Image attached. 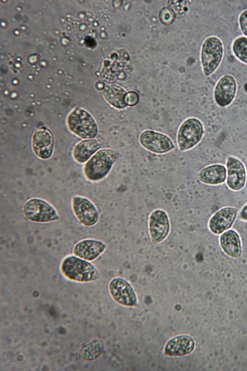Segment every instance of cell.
Returning <instances> with one entry per match:
<instances>
[{
    "instance_id": "cell-20",
    "label": "cell",
    "mask_w": 247,
    "mask_h": 371,
    "mask_svg": "<svg viewBox=\"0 0 247 371\" xmlns=\"http://www.w3.org/2000/svg\"><path fill=\"white\" fill-rule=\"evenodd\" d=\"M104 343L101 339H96L83 345L79 352V358L83 361L96 360L102 353Z\"/></svg>"
},
{
    "instance_id": "cell-15",
    "label": "cell",
    "mask_w": 247,
    "mask_h": 371,
    "mask_svg": "<svg viewBox=\"0 0 247 371\" xmlns=\"http://www.w3.org/2000/svg\"><path fill=\"white\" fill-rule=\"evenodd\" d=\"M107 245L103 241L92 238L82 239L74 246V255L88 261H92L99 257L105 251Z\"/></svg>"
},
{
    "instance_id": "cell-19",
    "label": "cell",
    "mask_w": 247,
    "mask_h": 371,
    "mask_svg": "<svg viewBox=\"0 0 247 371\" xmlns=\"http://www.w3.org/2000/svg\"><path fill=\"white\" fill-rule=\"evenodd\" d=\"M98 141L94 139L84 140L79 143L73 151L74 159L78 162L87 161L99 148Z\"/></svg>"
},
{
    "instance_id": "cell-9",
    "label": "cell",
    "mask_w": 247,
    "mask_h": 371,
    "mask_svg": "<svg viewBox=\"0 0 247 371\" xmlns=\"http://www.w3.org/2000/svg\"><path fill=\"white\" fill-rule=\"evenodd\" d=\"M237 82L230 74H225L217 81L213 92L215 103L220 107L229 105L234 100L237 91Z\"/></svg>"
},
{
    "instance_id": "cell-11",
    "label": "cell",
    "mask_w": 247,
    "mask_h": 371,
    "mask_svg": "<svg viewBox=\"0 0 247 371\" xmlns=\"http://www.w3.org/2000/svg\"><path fill=\"white\" fill-rule=\"evenodd\" d=\"M139 141L146 149L158 154L166 153L174 147L171 139L165 135L152 130H145L139 136Z\"/></svg>"
},
{
    "instance_id": "cell-17",
    "label": "cell",
    "mask_w": 247,
    "mask_h": 371,
    "mask_svg": "<svg viewBox=\"0 0 247 371\" xmlns=\"http://www.w3.org/2000/svg\"><path fill=\"white\" fill-rule=\"evenodd\" d=\"M193 339L187 335H178L170 339L166 343L165 354L170 357L186 356L193 352L195 348Z\"/></svg>"
},
{
    "instance_id": "cell-10",
    "label": "cell",
    "mask_w": 247,
    "mask_h": 371,
    "mask_svg": "<svg viewBox=\"0 0 247 371\" xmlns=\"http://www.w3.org/2000/svg\"><path fill=\"white\" fill-rule=\"evenodd\" d=\"M109 290L113 299L120 304L132 307L136 305L137 298L133 287L124 278L116 277L109 284Z\"/></svg>"
},
{
    "instance_id": "cell-26",
    "label": "cell",
    "mask_w": 247,
    "mask_h": 371,
    "mask_svg": "<svg viewBox=\"0 0 247 371\" xmlns=\"http://www.w3.org/2000/svg\"><path fill=\"white\" fill-rule=\"evenodd\" d=\"M239 216L241 220L247 222V203L241 210Z\"/></svg>"
},
{
    "instance_id": "cell-18",
    "label": "cell",
    "mask_w": 247,
    "mask_h": 371,
    "mask_svg": "<svg viewBox=\"0 0 247 371\" xmlns=\"http://www.w3.org/2000/svg\"><path fill=\"white\" fill-rule=\"evenodd\" d=\"M197 178L201 183L209 185H218L225 182L227 169L222 164H216L206 166L198 174Z\"/></svg>"
},
{
    "instance_id": "cell-7",
    "label": "cell",
    "mask_w": 247,
    "mask_h": 371,
    "mask_svg": "<svg viewBox=\"0 0 247 371\" xmlns=\"http://www.w3.org/2000/svg\"><path fill=\"white\" fill-rule=\"evenodd\" d=\"M204 134L202 122L197 118L186 119L180 126L177 133V143L180 150L190 149L201 140Z\"/></svg>"
},
{
    "instance_id": "cell-3",
    "label": "cell",
    "mask_w": 247,
    "mask_h": 371,
    "mask_svg": "<svg viewBox=\"0 0 247 371\" xmlns=\"http://www.w3.org/2000/svg\"><path fill=\"white\" fill-rule=\"evenodd\" d=\"M224 56V45L216 36H210L203 42L201 50V62L206 76L212 75L220 65Z\"/></svg>"
},
{
    "instance_id": "cell-14",
    "label": "cell",
    "mask_w": 247,
    "mask_h": 371,
    "mask_svg": "<svg viewBox=\"0 0 247 371\" xmlns=\"http://www.w3.org/2000/svg\"><path fill=\"white\" fill-rule=\"evenodd\" d=\"M32 143L34 153L40 158L47 159L52 154L53 138L51 131L46 127H40L34 132Z\"/></svg>"
},
{
    "instance_id": "cell-25",
    "label": "cell",
    "mask_w": 247,
    "mask_h": 371,
    "mask_svg": "<svg viewBox=\"0 0 247 371\" xmlns=\"http://www.w3.org/2000/svg\"><path fill=\"white\" fill-rule=\"evenodd\" d=\"M161 20L165 24H170L174 19V13L168 8H164L160 13Z\"/></svg>"
},
{
    "instance_id": "cell-1",
    "label": "cell",
    "mask_w": 247,
    "mask_h": 371,
    "mask_svg": "<svg viewBox=\"0 0 247 371\" xmlns=\"http://www.w3.org/2000/svg\"><path fill=\"white\" fill-rule=\"evenodd\" d=\"M60 270L67 278L80 282L94 281L99 276L92 264L75 255L66 257L61 262Z\"/></svg>"
},
{
    "instance_id": "cell-4",
    "label": "cell",
    "mask_w": 247,
    "mask_h": 371,
    "mask_svg": "<svg viewBox=\"0 0 247 371\" xmlns=\"http://www.w3.org/2000/svg\"><path fill=\"white\" fill-rule=\"evenodd\" d=\"M22 212L28 220L34 223H49L60 219L55 207L46 201L39 198L28 200L23 205Z\"/></svg>"
},
{
    "instance_id": "cell-22",
    "label": "cell",
    "mask_w": 247,
    "mask_h": 371,
    "mask_svg": "<svg viewBox=\"0 0 247 371\" xmlns=\"http://www.w3.org/2000/svg\"><path fill=\"white\" fill-rule=\"evenodd\" d=\"M231 48L235 57L247 65V38L243 36L236 37L232 43Z\"/></svg>"
},
{
    "instance_id": "cell-5",
    "label": "cell",
    "mask_w": 247,
    "mask_h": 371,
    "mask_svg": "<svg viewBox=\"0 0 247 371\" xmlns=\"http://www.w3.org/2000/svg\"><path fill=\"white\" fill-rule=\"evenodd\" d=\"M67 123L70 130L83 139H92L98 133L97 125L86 111L76 108L69 115Z\"/></svg>"
},
{
    "instance_id": "cell-2",
    "label": "cell",
    "mask_w": 247,
    "mask_h": 371,
    "mask_svg": "<svg viewBox=\"0 0 247 371\" xmlns=\"http://www.w3.org/2000/svg\"><path fill=\"white\" fill-rule=\"evenodd\" d=\"M119 155V152L116 149H103L98 151L85 165V177L93 182L102 180L109 173Z\"/></svg>"
},
{
    "instance_id": "cell-8",
    "label": "cell",
    "mask_w": 247,
    "mask_h": 371,
    "mask_svg": "<svg viewBox=\"0 0 247 371\" xmlns=\"http://www.w3.org/2000/svg\"><path fill=\"white\" fill-rule=\"evenodd\" d=\"M72 209L76 218L83 226H94L99 221L100 215L98 210L87 198L81 196H74L72 200Z\"/></svg>"
},
{
    "instance_id": "cell-13",
    "label": "cell",
    "mask_w": 247,
    "mask_h": 371,
    "mask_svg": "<svg viewBox=\"0 0 247 371\" xmlns=\"http://www.w3.org/2000/svg\"><path fill=\"white\" fill-rule=\"evenodd\" d=\"M226 184L234 191H239L245 186L247 171L244 164L238 158L229 156L226 161Z\"/></svg>"
},
{
    "instance_id": "cell-6",
    "label": "cell",
    "mask_w": 247,
    "mask_h": 371,
    "mask_svg": "<svg viewBox=\"0 0 247 371\" xmlns=\"http://www.w3.org/2000/svg\"><path fill=\"white\" fill-rule=\"evenodd\" d=\"M148 233L154 245L163 242L168 236L171 224L168 213L163 209H156L150 214L148 221Z\"/></svg>"
},
{
    "instance_id": "cell-12",
    "label": "cell",
    "mask_w": 247,
    "mask_h": 371,
    "mask_svg": "<svg viewBox=\"0 0 247 371\" xmlns=\"http://www.w3.org/2000/svg\"><path fill=\"white\" fill-rule=\"evenodd\" d=\"M237 208L231 206L223 207L216 212L209 219L208 228L216 235L222 234L233 225L238 215Z\"/></svg>"
},
{
    "instance_id": "cell-24",
    "label": "cell",
    "mask_w": 247,
    "mask_h": 371,
    "mask_svg": "<svg viewBox=\"0 0 247 371\" xmlns=\"http://www.w3.org/2000/svg\"><path fill=\"white\" fill-rule=\"evenodd\" d=\"M139 99V96L136 92L129 91L125 94L124 102L126 105L133 106L138 103Z\"/></svg>"
},
{
    "instance_id": "cell-21",
    "label": "cell",
    "mask_w": 247,
    "mask_h": 371,
    "mask_svg": "<svg viewBox=\"0 0 247 371\" xmlns=\"http://www.w3.org/2000/svg\"><path fill=\"white\" fill-rule=\"evenodd\" d=\"M103 94L105 99L113 106L118 108L125 106V92L122 88L116 85L106 86L103 89Z\"/></svg>"
},
{
    "instance_id": "cell-16",
    "label": "cell",
    "mask_w": 247,
    "mask_h": 371,
    "mask_svg": "<svg viewBox=\"0 0 247 371\" xmlns=\"http://www.w3.org/2000/svg\"><path fill=\"white\" fill-rule=\"evenodd\" d=\"M219 245L222 250L229 257L238 259L242 254V244L239 233L234 229H229L219 237Z\"/></svg>"
},
{
    "instance_id": "cell-23",
    "label": "cell",
    "mask_w": 247,
    "mask_h": 371,
    "mask_svg": "<svg viewBox=\"0 0 247 371\" xmlns=\"http://www.w3.org/2000/svg\"><path fill=\"white\" fill-rule=\"evenodd\" d=\"M238 25L243 36L247 38V9L242 10L239 15Z\"/></svg>"
}]
</instances>
